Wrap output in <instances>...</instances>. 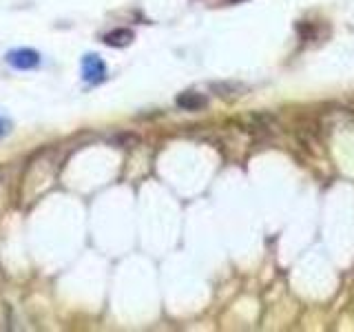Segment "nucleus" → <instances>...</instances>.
Masks as SVG:
<instances>
[{
    "label": "nucleus",
    "instance_id": "nucleus-1",
    "mask_svg": "<svg viewBox=\"0 0 354 332\" xmlns=\"http://www.w3.org/2000/svg\"><path fill=\"white\" fill-rule=\"evenodd\" d=\"M7 62L14 66V69L29 71V69H36L40 64V53L33 49H16L7 53Z\"/></svg>",
    "mask_w": 354,
    "mask_h": 332
},
{
    "label": "nucleus",
    "instance_id": "nucleus-2",
    "mask_svg": "<svg viewBox=\"0 0 354 332\" xmlns=\"http://www.w3.org/2000/svg\"><path fill=\"white\" fill-rule=\"evenodd\" d=\"M82 75H84V80H88L91 84L102 82L106 77V64L100 60L97 55L88 53L82 58Z\"/></svg>",
    "mask_w": 354,
    "mask_h": 332
},
{
    "label": "nucleus",
    "instance_id": "nucleus-3",
    "mask_svg": "<svg viewBox=\"0 0 354 332\" xmlns=\"http://www.w3.org/2000/svg\"><path fill=\"white\" fill-rule=\"evenodd\" d=\"M177 107L182 111H199L206 107V98L202 93H195V91H184L177 95Z\"/></svg>",
    "mask_w": 354,
    "mask_h": 332
},
{
    "label": "nucleus",
    "instance_id": "nucleus-4",
    "mask_svg": "<svg viewBox=\"0 0 354 332\" xmlns=\"http://www.w3.org/2000/svg\"><path fill=\"white\" fill-rule=\"evenodd\" d=\"M133 40H136V36H133L131 29H115L104 36V42L109 47H129Z\"/></svg>",
    "mask_w": 354,
    "mask_h": 332
},
{
    "label": "nucleus",
    "instance_id": "nucleus-5",
    "mask_svg": "<svg viewBox=\"0 0 354 332\" xmlns=\"http://www.w3.org/2000/svg\"><path fill=\"white\" fill-rule=\"evenodd\" d=\"M9 133H11V122L0 113V140H3L5 136H9Z\"/></svg>",
    "mask_w": 354,
    "mask_h": 332
}]
</instances>
